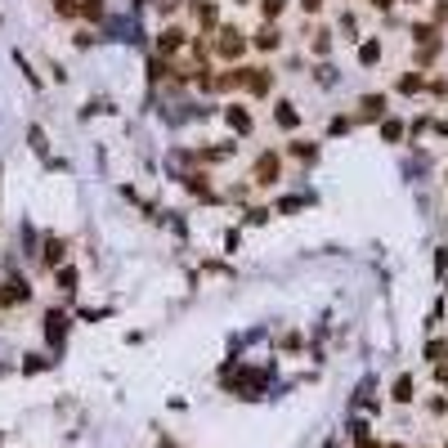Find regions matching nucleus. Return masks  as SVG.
Segmentation results:
<instances>
[{"label":"nucleus","mask_w":448,"mask_h":448,"mask_svg":"<svg viewBox=\"0 0 448 448\" xmlns=\"http://www.w3.org/2000/svg\"><path fill=\"white\" fill-rule=\"evenodd\" d=\"M211 54L215 59H224V63H234V59H242V49H247V36H242V31L234 27V23H220V27H215L211 31Z\"/></svg>","instance_id":"obj_1"},{"label":"nucleus","mask_w":448,"mask_h":448,"mask_svg":"<svg viewBox=\"0 0 448 448\" xmlns=\"http://www.w3.org/2000/svg\"><path fill=\"white\" fill-rule=\"evenodd\" d=\"M179 49H189V31H184V27H175V23H171V27H161V36H157V54H161V59H175Z\"/></svg>","instance_id":"obj_2"},{"label":"nucleus","mask_w":448,"mask_h":448,"mask_svg":"<svg viewBox=\"0 0 448 448\" xmlns=\"http://www.w3.org/2000/svg\"><path fill=\"white\" fill-rule=\"evenodd\" d=\"M220 117H224V126L234 130V135H252V112H247V104H224L220 108Z\"/></svg>","instance_id":"obj_3"},{"label":"nucleus","mask_w":448,"mask_h":448,"mask_svg":"<svg viewBox=\"0 0 448 448\" xmlns=\"http://www.w3.org/2000/svg\"><path fill=\"white\" fill-rule=\"evenodd\" d=\"M242 90H252L256 99H264L274 90V72L269 68H242Z\"/></svg>","instance_id":"obj_4"},{"label":"nucleus","mask_w":448,"mask_h":448,"mask_svg":"<svg viewBox=\"0 0 448 448\" xmlns=\"http://www.w3.org/2000/svg\"><path fill=\"white\" fill-rule=\"evenodd\" d=\"M278 171H283L278 153H260L256 166H252V179H256V184H278Z\"/></svg>","instance_id":"obj_5"},{"label":"nucleus","mask_w":448,"mask_h":448,"mask_svg":"<svg viewBox=\"0 0 448 448\" xmlns=\"http://www.w3.org/2000/svg\"><path fill=\"white\" fill-rule=\"evenodd\" d=\"M189 9H193L197 27H206V31L220 27V5H215V0H189Z\"/></svg>","instance_id":"obj_6"},{"label":"nucleus","mask_w":448,"mask_h":448,"mask_svg":"<svg viewBox=\"0 0 448 448\" xmlns=\"http://www.w3.org/2000/svg\"><path fill=\"white\" fill-rule=\"evenodd\" d=\"M274 121L283 126V130H296V126H301V112H296L292 99H278V104H274Z\"/></svg>","instance_id":"obj_7"},{"label":"nucleus","mask_w":448,"mask_h":448,"mask_svg":"<svg viewBox=\"0 0 448 448\" xmlns=\"http://www.w3.org/2000/svg\"><path fill=\"white\" fill-rule=\"evenodd\" d=\"M252 41H256V49H278V45H283V31H278L274 23H264V27L256 31V36H252Z\"/></svg>","instance_id":"obj_8"},{"label":"nucleus","mask_w":448,"mask_h":448,"mask_svg":"<svg viewBox=\"0 0 448 448\" xmlns=\"http://www.w3.org/2000/svg\"><path fill=\"white\" fill-rule=\"evenodd\" d=\"M108 14L104 0H76V19H86V23H99Z\"/></svg>","instance_id":"obj_9"},{"label":"nucleus","mask_w":448,"mask_h":448,"mask_svg":"<svg viewBox=\"0 0 448 448\" xmlns=\"http://www.w3.org/2000/svg\"><path fill=\"white\" fill-rule=\"evenodd\" d=\"M381 112H386V99H381V94H368V99H363V104H359V117H381Z\"/></svg>","instance_id":"obj_10"},{"label":"nucleus","mask_w":448,"mask_h":448,"mask_svg":"<svg viewBox=\"0 0 448 448\" xmlns=\"http://www.w3.org/2000/svg\"><path fill=\"white\" fill-rule=\"evenodd\" d=\"M63 256H68V242L49 238V242H45V264H54V269H59V264H63Z\"/></svg>","instance_id":"obj_11"},{"label":"nucleus","mask_w":448,"mask_h":448,"mask_svg":"<svg viewBox=\"0 0 448 448\" xmlns=\"http://www.w3.org/2000/svg\"><path fill=\"white\" fill-rule=\"evenodd\" d=\"M59 287H63V292H76V287H81V274L72 269V264H63V269H59Z\"/></svg>","instance_id":"obj_12"},{"label":"nucleus","mask_w":448,"mask_h":448,"mask_svg":"<svg viewBox=\"0 0 448 448\" xmlns=\"http://www.w3.org/2000/svg\"><path fill=\"white\" fill-rule=\"evenodd\" d=\"M206 179H211L206 171H197V175H189V179H184V184H189V189H193L197 197H211V184H206Z\"/></svg>","instance_id":"obj_13"},{"label":"nucleus","mask_w":448,"mask_h":448,"mask_svg":"<svg viewBox=\"0 0 448 448\" xmlns=\"http://www.w3.org/2000/svg\"><path fill=\"white\" fill-rule=\"evenodd\" d=\"M287 9V0H260V14H264V23H274L278 14Z\"/></svg>","instance_id":"obj_14"},{"label":"nucleus","mask_w":448,"mask_h":448,"mask_svg":"<svg viewBox=\"0 0 448 448\" xmlns=\"http://www.w3.org/2000/svg\"><path fill=\"white\" fill-rule=\"evenodd\" d=\"M166 72H171V68H166V59H161V54H153V59H148V81H161Z\"/></svg>","instance_id":"obj_15"},{"label":"nucleus","mask_w":448,"mask_h":448,"mask_svg":"<svg viewBox=\"0 0 448 448\" xmlns=\"http://www.w3.org/2000/svg\"><path fill=\"white\" fill-rule=\"evenodd\" d=\"M359 59H363V63H377V59H381V45H377V41L359 45Z\"/></svg>","instance_id":"obj_16"},{"label":"nucleus","mask_w":448,"mask_h":448,"mask_svg":"<svg viewBox=\"0 0 448 448\" xmlns=\"http://www.w3.org/2000/svg\"><path fill=\"white\" fill-rule=\"evenodd\" d=\"M54 14H63V19H76V0H54Z\"/></svg>","instance_id":"obj_17"},{"label":"nucleus","mask_w":448,"mask_h":448,"mask_svg":"<svg viewBox=\"0 0 448 448\" xmlns=\"http://www.w3.org/2000/svg\"><path fill=\"white\" fill-rule=\"evenodd\" d=\"M292 153H296V157H305V161H309V157H314V148H309L305 139H296V144H292Z\"/></svg>","instance_id":"obj_18"},{"label":"nucleus","mask_w":448,"mask_h":448,"mask_svg":"<svg viewBox=\"0 0 448 448\" xmlns=\"http://www.w3.org/2000/svg\"><path fill=\"white\" fill-rule=\"evenodd\" d=\"M301 9H305V14H319V9H323V0H301Z\"/></svg>","instance_id":"obj_19"},{"label":"nucleus","mask_w":448,"mask_h":448,"mask_svg":"<svg viewBox=\"0 0 448 448\" xmlns=\"http://www.w3.org/2000/svg\"><path fill=\"white\" fill-rule=\"evenodd\" d=\"M372 5H377V9H390V5H394V0H372Z\"/></svg>","instance_id":"obj_20"}]
</instances>
